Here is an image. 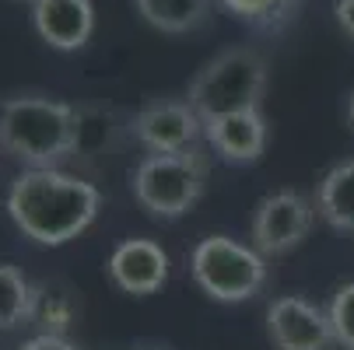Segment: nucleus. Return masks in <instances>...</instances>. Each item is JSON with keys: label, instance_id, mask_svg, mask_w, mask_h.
I'll return each instance as SVG.
<instances>
[{"label": "nucleus", "instance_id": "15", "mask_svg": "<svg viewBox=\"0 0 354 350\" xmlns=\"http://www.w3.org/2000/svg\"><path fill=\"white\" fill-rule=\"evenodd\" d=\"M218 4L228 14H235L239 21L252 25V28L277 32V28H284L298 14L301 0H218Z\"/></svg>", "mask_w": 354, "mask_h": 350}, {"label": "nucleus", "instance_id": "13", "mask_svg": "<svg viewBox=\"0 0 354 350\" xmlns=\"http://www.w3.org/2000/svg\"><path fill=\"white\" fill-rule=\"evenodd\" d=\"M137 14L165 35H186L211 14V0H133Z\"/></svg>", "mask_w": 354, "mask_h": 350}, {"label": "nucleus", "instance_id": "12", "mask_svg": "<svg viewBox=\"0 0 354 350\" xmlns=\"http://www.w3.org/2000/svg\"><path fill=\"white\" fill-rule=\"evenodd\" d=\"M316 211L330 228L354 235V162H340L323 175L316 189Z\"/></svg>", "mask_w": 354, "mask_h": 350}, {"label": "nucleus", "instance_id": "9", "mask_svg": "<svg viewBox=\"0 0 354 350\" xmlns=\"http://www.w3.org/2000/svg\"><path fill=\"white\" fill-rule=\"evenodd\" d=\"M109 277L127 294H155L169 280V256L158 242L151 238H127L109 256Z\"/></svg>", "mask_w": 354, "mask_h": 350}, {"label": "nucleus", "instance_id": "8", "mask_svg": "<svg viewBox=\"0 0 354 350\" xmlns=\"http://www.w3.org/2000/svg\"><path fill=\"white\" fill-rule=\"evenodd\" d=\"M267 336L277 350H326L333 340L330 315L306 298H274L267 305Z\"/></svg>", "mask_w": 354, "mask_h": 350}, {"label": "nucleus", "instance_id": "1", "mask_svg": "<svg viewBox=\"0 0 354 350\" xmlns=\"http://www.w3.org/2000/svg\"><path fill=\"white\" fill-rule=\"evenodd\" d=\"M98 207L102 193L60 168H25L8 189V214L15 228L46 249L77 238L98 217Z\"/></svg>", "mask_w": 354, "mask_h": 350}, {"label": "nucleus", "instance_id": "7", "mask_svg": "<svg viewBox=\"0 0 354 350\" xmlns=\"http://www.w3.org/2000/svg\"><path fill=\"white\" fill-rule=\"evenodd\" d=\"M130 133L137 137V144L147 155H179V151H189V147H200L204 119L196 116L189 102L162 98V102H151L133 116Z\"/></svg>", "mask_w": 354, "mask_h": 350}, {"label": "nucleus", "instance_id": "3", "mask_svg": "<svg viewBox=\"0 0 354 350\" xmlns=\"http://www.w3.org/2000/svg\"><path fill=\"white\" fill-rule=\"evenodd\" d=\"M263 91H267V60L252 46H232L193 77L186 102L196 109L200 119L211 123L232 113L260 109Z\"/></svg>", "mask_w": 354, "mask_h": 350}, {"label": "nucleus", "instance_id": "19", "mask_svg": "<svg viewBox=\"0 0 354 350\" xmlns=\"http://www.w3.org/2000/svg\"><path fill=\"white\" fill-rule=\"evenodd\" d=\"M333 14H337V25L354 39V0H337V8H333Z\"/></svg>", "mask_w": 354, "mask_h": 350}, {"label": "nucleus", "instance_id": "2", "mask_svg": "<svg viewBox=\"0 0 354 350\" xmlns=\"http://www.w3.org/2000/svg\"><path fill=\"white\" fill-rule=\"evenodd\" d=\"M81 140L77 113L49 95H15L0 106V151L25 168H60Z\"/></svg>", "mask_w": 354, "mask_h": 350}, {"label": "nucleus", "instance_id": "17", "mask_svg": "<svg viewBox=\"0 0 354 350\" xmlns=\"http://www.w3.org/2000/svg\"><path fill=\"white\" fill-rule=\"evenodd\" d=\"M326 315H330V326H333V340L344 350H354V280L337 287V294L330 298Z\"/></svg>", "mask_w": 354, "mask_h": 350}, {"label": "nucleus", "instance_id": "10", "mask_svg": "<svg viewBox=\"0 0 354 350\" xmlns=\"http://www.w3.org/2000/svg\"><path fill=\"white\" fill-rule=\"evenodd\" d=\"M32 25L42 42L60 53H77L95 32V4L91 0H35Z\"/></svg>", "mask_w": 354, "mask_h": 350}, {"label": "nucleus", "instance_id": "4", "mask_svg": "<svg viewBox=\"0 0 354 350\" xmlns=\"http://www.w3.org/2000/svg\"><path fill=\"white\" fill-rule=\"evenodd\" d=\"M207 186V155L200 147L179 155H147L130 175L133 200L162 221H176L196 207Z\"/></svg>", "mask_w": 354, "mask_h": 350}, {"label": "nucleus", "instance_id": "22", "mask_svg": "<svg viewBox=\"0 0 354 350\" xmlns=\"http://www.w3.org/2000/svg\"><path fill=\"white\" fill-rule=\"evenodd\" d=\"M28 4H35V0H28Z\"/></svg>", "mask_w": 354, "mask_h": 350}, {"label": "nucleus", "instance_id": "16", "mask_svg": "<svg viewBox=\"0 0 354 350\" xmlns=\"http://www.w3.org/2000/svg\"><path fill=\"white\" fill-rule=\"evenodd\" d=\"M71 319H74V309H71V302H67V294L35 284V302H32V319H28V326H39V333L64 336V329L71 326Z\"/></svg>", "mask_w": 354, "mask_h": 350}, {"label": "nucleus", "instance_id": "18", "mask_svg": "<svg viewBox=\"0 0 354 350\" xmlns=\"http://www.w3.org/2000/svg\"><path fill=\"white\" fill-rule=\"evenodd\" d=\"M15 350H81L77 343H71L67 336H53V333H39V336H32V340H25L21 347H15Z\"/></svg>", "mask_w": 354, "mask_h": 350}, {"label": "nucleus", "instance_id": "20", "mask_svg": "<svg viewBox=\"0 0 354 350\" xmlns=\"http://www.w3.org/2000/svg\"><path fill=\"white\" fill-rule=\"evenodd\" d=\"M347 126L354 130V91H351V98H347Z\"/></svg>", "mask_w": 354, "mask_h": 350}, {"label": "nucleus", "instance_id": "5", "mask_svg": "<svg viewBox=\"0 0 354 350\" xmlns=\"http://www.w3.org/2000/svg\"><path fill=\"white\" fill-rule=\"evenodd\" d=\"M189 273L207 298H214L221 305H239L263 291L267 256H260L249 245H239L235 238L211 235L193 249Z\"/></svg>", "mask_w": 354, "mask_h": 350}, {"label": "nucleus", "instance_id": "11", "mask_svg": "<svg viewBox=\"0 0 354 350\" xmlns=\"http://www.w3.org/2000/svg\"><path fill=\"white\" fill-rule=\"evenodd\" d=\"M204 137L214 147V155L228 165H252L267 151V119L260 109L232 113L221 119L204 123Z\"/></svg>", "mask_w": 354, "mask_h": 350}, {"label": "nucleus", "instance_id": "6", "mask_svg": "<svg viewBox=\"0 0 354 350\" xmlns=\"http://www.w3.org/2000/svg\"><path fill=\"white\" fill-rule=\"evenodd\" d=\"M313 228V204L295 189H281L263 196L252 211V249L260 256H288L291 249L306 242Z\"/></svg>", "mask_w": 354, "mask_h": 350}, {"label": "nucleus", "instance_id": "14", "mask_svg": "<svg viewBox=\"0 0 354 350\" xmlns=\"http://www.w3.org/2000/svg\"><path fill=\"white\" fill-rule=\"evenodd\" d=\"M32 302H35V284H28V277L18 266L0 263V336L28 326Z\"/></svg>", "mask_w": 354, "mask_h": 350}, {"label": "nucleus", "instance_id": "21", "mask_svg": "<svg viewBox=\"0 0 354 350\" xmlns=\"http://www.w3.org/2000/svg\"><path fill=\"white\" fill-rule=\"evenodd\" d=\"M137 350H162V347H137Z\"/></svg>", "mask_w": 354, "mask_h": 350}]
</instances>
